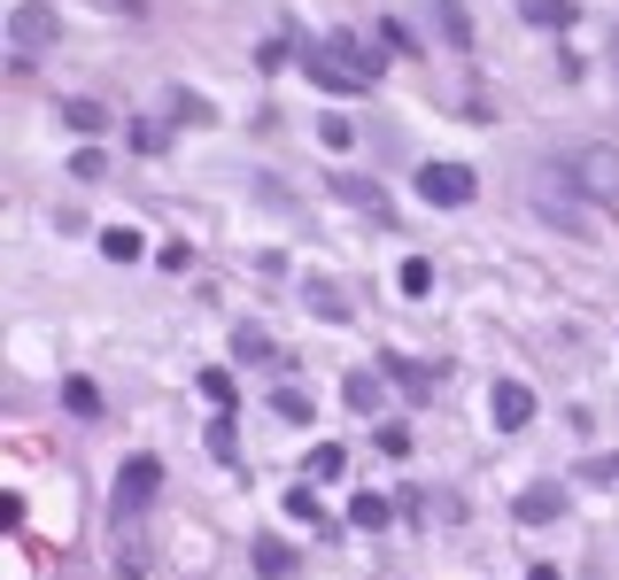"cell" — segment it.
Instances as JSON below:
<instances>
[{
	"mask_svg": "<svg viewBox=\"0 0 619 580\" xmlns=\"http://www.w3.org/2000/svg\"><path fill=\"white\" fill-rule=\"evenodd\" d=\"M155 264H163V271H187V264H194V247H187V240H163V247H155Z\"/></svg>",
	"mask_w": 619,
	"mask_h": 580,
	"instance_id": "cell-24",
	"label": "cell"
},
{
	"mask_svg": "<svg viewBox=\"0 0 619 580\" xmlns=\"http://www.w3.org/2000/svg\"><path fill=\"white\" fill-rule=\"evenodd\" d=\"M62 124H70L78 140H102V132H109V109H102V101H62Z\"/></svg>",
	"mask_w": 619,
	"mask_h": 580,
	"instance_id": "cell-12",
	"label": "cell"
},
{
	"mask_svg": "<svg viewBox=\"0 0 619 580\" xmlns=\"http://www.w3.org/2000/svg\"><path fill=\"white\" fill-rule=\"evenodd\" d=\"M388 372H395V387H403L410 402H426V395H433V379H441V372H426V364H403V357H388Z\"/></svg>",
	"mask_w": 619,
	"mask_h": 580,
	"instance_id": "cell-13",
	"label": "cell"
},
{
	"mask_svg": "<svg viewBox=\"0 0 619 580\" xmlns=\"http://www.w3.org/2000/svg\"><path fill=\"white\" fill-rule=\"evenodd\" d=\"M380 449L388 457H410V426H380Z\"/></svg>",
	"mask_w": 619,
	"mask_h": 580,
	"instance_id": "cell-29",
	"label": "cell"
},
{
	"mask_svg": "<svg viewBox=\"0 0 619 580\" xmlns=\"http://www.w3.org/2000/svg\"><path fill=\"white\" fill-rule=\"evenodd\" d=\"M418 194H426L433 209H465V202L480 194V179L465 171V162H418Z\"/></svg>",
	"mask_w": 619,
	"mask_h": 580,
	"instance_id": "cell-4",
	"label": "cell"
},
{
	"mask_svg": "<svg viewBox=\"0 0 619 580\" xmlns=\"http://www.w3.org/2000/svg\"><path fill=\"white\" fill-rule=\"evenodd\" d=\"M302 70H310V86H325V94H372L365 77L333 55V47H302Z\"/></svg>",
	"mask_w": 619,
	"mask_h": 580,
	"instance_id": "cell-6",
	"label": "cell"
},
{
	"mask_svg": "<svg viewBox=\"0 0 619 580\" xmlns=\"http://www.w3.org/2000/svg\"><path fill=\"white\" fill-rule=\"evenodd\" d=\"M233 357H240V364H279V349H272L263 325H233Z\"/></svg>",
	"mask_w": 619,
	"mask_h": 580,
	"instance_id": "cell-11",
	"label": "cell"
},
{
	"mask_svg": "<svg viewBox=\"0 0 619 580\" xmlns=\"http://www.w3.org/2000/svg\"><path fill=\"white\" fill-rule=\"evenodd\" d=\"M519 16H526V24H543V32H550V24L566 32V24H573V0H519Z\"/></svg>",
	"mask_w": 619,
	"mask_h": 580,
	"instance_id": "cell-17",
	"label": "cell"
},
{
	"mask_svg": "<svg viewBox=\"0 0 619 580\" xmlns=\"http://www.w3.org/2000/svg\"><path fill=\"white\" fill-rule=\"evenodd\" d=\"M155 487H163V464H155V457H124V472H117V519L147 511Z\"/></svg>",
	"mask_w": 619,
	"mask_h": 580,
	"instance_id": "cell-5",
	"label": "cell"
},
{
	"mask_svg": "<svg viewBox=\"0 0 619 580\" xmlns=\"http://www.w3.org/2000/svg\"><path fill=\"white\" fill-rule=\"evenodd\" d=\"M488 419H496V434H519L526 419H535V387H526V379H496Z\"/></svg>",
	"mask_w": 619,
	"mask_h": 580,
	"instance_id": "cell-7",
	"label": "cell"
},
{
	"mask_svg": "<svg viewBox=\"0 0 619 580\" xmlns=\"http://www.w3.org/2000/svg\"><path fill=\"white\" fill-rule=\"evenodd\" d=\"M511 511H519V527H550V519L566 511V487H558V480H535V487H526Z\"/></svg>",
	"mask_w": 619,
	"mask_h": 580,
	"instance_id": "cell-8",
	"label": "cell"
},
{
	"mask_svg": "<svg viewBox=\"0 0 619 580\" xmlns=\"http://www.w3.org/2000/svg\"><path fill=\"white\" fill-rule=\"evenodd\" d=\"M287 519H310V527H318V495H310V480L287 495Z\"/></svg>",
	"mask_w": 619,
	"mask_h": 580,
	"instance_id": "cell-25",
	"label": "cell"
},
{
	"mask_svg": "<svg viewBox=\"0 0 619 580\" xmlns=\"http://www.w3.org/2000/svg\"><path fill=\"white\" fill-rule=\"evenodd\" d=\"M272 410H279L287 426H310V395H302V387H279V395H272Z\"/></svg>",
	"mask_w": 619,
	"mask_h": 580,
	"instance_id": "cell-20",
	"label": "cell"
},
{
	"mask_svg": "<svg viewBox=\"0 0 619 580\" xmlns=\"http://www.w3.org/2000/svg\"><path fill=\"white\" fill-rule=\"evenodd\" d=\"M566 179H573L588 202H619V147H604V140L573 147V155H566Z\"/></svg>",
	"mask_w": 619,
	"mask_h": 580,
	"instance_id": "cell-3",
	"label": "cell"
},
{
	"mask_svg": "<svg viewBox=\"0 0 619 580\" xmlns=\"http://www.w3.org/2000/svg\"><path fill=\"white\" fill-rule=\"evenodd\" d=\"M302 302H310V317H325V325H348V317H357L333 279H302Z\"/></svg>",
	"mask_w": 619,
	"mask_h": 580,
	"instance_id": "cell-9",
	"label": "cell"
},
{
	"mask_svg": "<svg viewBox=\"0 0 619 580\" xmlns=\"http://www.w3.org/2000/svg\"><path fill=\"white\" fill-rule=\"evenodd\" d=\"M433 32L465 55V47H473V16H465V0H433Z\"/></svg>",
	"mask_w": 619,
	"mask_h": 580,
	"instance_id": "cell-10",
	"label": "cell"
},
{
	"mask_svg": "<svg viewBox=\"0 0 619 580\" xmlns=\"http://www.w3.org/2000/svg\"><path fill=\"white\" fill-rule=\"evenodd\" d=\"M62 39V16L47 9V0H16L9 9V47H16V70H32V55H47Z\"/></svg>",
	"mask_w": 619,
	"mask_h": 580,
	"instance_id": "cell-2",
	"label": "cell"
},
{
	"mask_svg": "<svg viewBox=\"0 0 619 580\" xmlns=\"http://www.w3.org/2000/svg\"><path fill=\"white\" fill-rule=\"evenodd\" d=\"M333 186H341V202H357V209H372V217L388 209V202H380V186H365V179H333Z\"/></svg>",
	"mask_w": 619,
	"mask_h": 580,
	"instance_id": "cell-21",
	"label": "cell"
},
{
	"mask_svg": "<svg viewBox=\"0 0 619 580\" xmlns=\"http://www.w3.org/2000/svg\"><path fill=\"white\" fill-rule=\"evenodd\" d=\"M140 247H147V240H140L132 225H109V232H102V256H109V264H140Z\"/></svg>",
	"mask_w": 619,
	"mask_h": 580,
	"instance_id": "cell-15",
	"label": "cell"
},
{
	"mask_svg": "<svg viewBox=\"0 0 619 580\" xmlns=\"http://www.w3.org/2000/svg\"><path fill=\"white\" fill-rule=\"evenodd\" d=\"M581 480H619V457H588V464H581Z\"/></svg>",
	"mask_w": 619,
	"mask_h": 580,
	"instance_id": "cell-30",
	"label": "cell"
},
{
	"mask_svg": "<svg viewBox=\"0 0 619 580\" xmlns=\"http://www.w3.org/2000/svg\"><path fill=\"white\" fill-rule=\"evenodd\" d=\"M395 279H403V294H426V287H433V264H426V256H410Z\"/></svg>",
	"mask_w": 619,
	"mask_h": 580,
	"instance_id": "cell-22",
	"label": "cell"
},
{
	"mask_svg": "<svg viewBox=\"0 0 619 580\" xmlns=\"http://www.w3.org/2000/svg\"><path fill=\"white\" fill-rule=\"evenodd\" d=\"M526 580H558V565H535V572H526Z\"/></svg>",
	"mask_w": 619,
	"mask_h": 580,
	"instance_id": "cell-32",
	"label": "cell"
},
{
	"mask_svg": "<svg viewBox=\"0 0 619 580\" xmlns=\"http://www.w3.org/2000/svg\"><path fill=\"white\" fill-rule=\"evenodd\" d=\"M255 572H263V580H287V572H295V549L263 534V542H255Z\"/></svg>",
	"mask_w": 619,
	"mask_h": 580,
	"instance_id": "cell-14",
	"label": "cell"
},
{
	"mask_svg": "<svg viewBox=\"0 0 619 580\" xmlns=\"http://www.w3.org/2000/svg\"><path fill=\"white\" fill-rule=\"evenodd\" d=\"M109 9H124V16H147V0H109Z\"/></svg>",
	"mask_w": 619,
	"mask_h": 580,
	"instance_id": "cell-31",
	"label": "cell"
},
{
	"mask_svg": "<svg viewBox=\"0 0 619 580\" xmlns=\"http://www.w3.org/2000/svg\"><path fill=\"white\" fill-rule=\"evenodd\" d=\"M202 395L225 410V402H233V372H202Z\"/></svg>",
	"mask_w": 619,
	"mask_h": 580,
	"instance_id": "cell-27",
	"label": "cell"
},
{
	"mask_svg": "<svg viewBox=\"0 0 619 580\" xmlns=\"http://www.w3.org/2000/svg\"><path fill=\"white\" fill-rule=\"evenodd\" d=\"M318 140H325V147H348V140H357V124H348V117H325Z\"/></svg>",
	"mask_w": 619,
	"mask_h": 580,
	"instance_id": "cell-26",
	"label": "cell"
},
{
	"mask_svg": "<svg viewBox=\"0 0 619 580\" xmlns=\"http://www.w3.org/2000/svg\"><path fill=\"white\" fill-rule=\"evenodd\" d=\"M348 519H357V527L372 534V527H388V519H395V504H388V495H372V487H365L357 504H348Z\"/></svg>",
	"mask_w": 619,
	"mask_h": 580,
	"instance_id": "cell-18",
	"label": "cell"
},
{
	"mask_svg": "<svg viewBox=\"0 0 619 580\" xmlns=\"http://www.w3.org/2000/svg\"><path fill=\"white\" fill-rule=\"evenodd\" d=\"M170 117H179V124H217V109H210L202 94H187V86L170 94Z\"/></svg>",
	"mask_w": 619,
	"mask_h": 580,
	"instance_id": "cell-19",
	"label": "cell"
},
{
	"mask_svg": "<svg viewBox=\"0 0 619 580\" xmlns=\"http://www.w3.org/2000/svg\"><path fill=\"white\" fill-rule=\"evenodd\" d=\"M526 202H535V217L543 225H558V232H573V240H596V217H588V194L573 186V179H535V186H526Z\"/></svg>",
	"mask_w": 619,
	"mask_h": 580,
	"instance_id": "cell-1",
	"label": "cell"
},
{
	"mask_svg": "<svg viewBox=\"0 0 619 580\" xmlns=\"http://www.w3.org/2000/svg\"><path fill=\"white\" fill-rule=\"evenodd\" d=\"M341 395H348V410H380L388 379H380V372H348V387H341Z\"/></svg>",
	"mask_w": 619,
	"mask_h": 580,
	"instance_id": "cell-16",
	"label": "cell"
},
{
	"mask_svg": "<svg viewBox=\"0 0 619 580\" xmlns=\"http://www.w3.org/2000/svg\"><path fill=\"white\" fill-rule=\"evenodd\" d=\"M341 464H348V457H341L333 442H325V449H310V480H341Z\"/></svg>",
	"mask_w": 619,
	"mask_h": 580,
	"instance_id": "cell-23",
	"label": "cell"
},
{
	"mask_svg": "<svg viewBox=\"0 0 619 580\" xmlns=\"http://www.w3.org/2000/svg\"><path fill=\"white\" fill-rule=\"evenodd\" d=\"M611 77H619V24H611Z\"/></svg>",
	"mask_w": 619,
	"mask_h": 580,
	"instance_id": "cell-33",
	"label": "cell"
},
{
	"mask_svg": "<svg viewBox=\"0 0 619 580\" xmlns=\"http://www.w3.org/2000/svg\"><path fill=\"white\" fill-rule=\"evenodd\" d=\"M62 395H70V410H85V419H94V410H102V395H94V387H85V379H70Z\"/></svg>",
	"mask_w": 619,
	"mask_h": 580,
	"instance_id": "cell-28",
	"label": "cell"
}]
</instances>
